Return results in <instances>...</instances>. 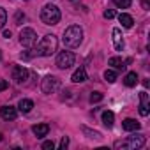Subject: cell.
I'll use <instances>...</instances> for the list:
<instances>
[{
    "instance_id": "obj_1",
    "label": "cell",
    "mask_w": 150,
    "mask_h": 150,
    "mask_svg": "<svg viewBox=\"0 0 150 150\" xmlns=\"http://www.w3.org/2000/svg\"><path fill=\"white\" fill-rule=\"evenodd\" d=\"M64 46L65 48H78L83 41V28L80 25H71L64 30Z\"/></svg>"
},
{
    "instance_id": "obj_2",
    "label": "cell",
    "mask_w": 150,
    "mask_h": 150,
    "mask_svg": "<svg viewBox=\"0 0 150 150\" xmlns=\"http://www.w3.org/2000/svg\"><path fill=\"white\" fill-rule=\"evenodd\" d=\"M57 48H58V39H57V35H53V34H48V35H44L42 39H41V42L37 44V55H41V57H51L55 51H57Z\"/></svg>"
},
{
    "instance_id": "obj_3",
    "label": "cell",
    "mask_w": 150,
    "mask_h": 150,
    "mask_svg": "<svg viewBox=\"0 0 150 150\" xmlns=\"http://www.w3.org/2000/svg\"><path fill=\"white\" fill-rule=\"evenodd\" d=\"M62 14H60V9L53 4H46L41 11V20L44 25H57L60 21Z\"/></svg>"
},
{
    "instance_id": "obj_4",
    "label": "cell",
    "mask_w": 150,
    "mask_h": 150,
    "mask_svg": "<svg viewBox=\"0 0 150 150\" xmlns=\"http://www.w3.org/2000/svg\"><path fill=\"white\" fill-rule=\"evenodd\" d=\"M146 138L143 134H136V136H129L127 139L124 141H117L115 143V148H124V150H138L145 145Z\"/></svg>"
},
{
    "instance_id": "obj_5",
    "label": "cell",
    "mask_w": 150,
    "mask_h": 150,
    "mask_svg": "<svg viewBox=\"0 0 150 150\" xmlns=\"http://www.w3.org/2000/svg\"><path fill=\"white\" fill-rule=\"evenodd\" d=\"M20 42H21V46H25V48H34V46L37 44V34H35V30H32V28H23V30L20 32Z\"/></svg>"
},
{
    "instance_id": "obj_6",
    "label": "cell",
    "mask_w": 150,
    "mask_h": 150,
    "mask_svg": "<svg viewBox=\"0 0 150 150\" xmlns=\"http://www.w3.org/2000/svg\"><path fill=\"white\" fill-rule=\"evenodd\" d=\"M60 88V80L57 76H44L41 81V90L44 94H55Z\"/></svg>"
},
{
    "instance_id": "obj_7",
    "label": "cell",
    "mask_w": 150,
    "mask_h": 150,
    "mask_svg": "<svg viewBox=\"0 0 150 150\" xmlns=\"http://www.w3.org/2000/svg\"><path fill=\"white\" fill-rule=\"evenodd\" d=\"M71 65H74V53L72 51H60L58 57H57V67L65 71Z\"/></svg>"
},
{
    "instance_id": "obj_8",
    "label": "cell",
    "mask_w": 150,
    "mask_h": 150,
    "mask_svg": "<svg viewBox=\"0 0 150 150\" xmlns=\"http://www.w3.org/2000/svg\"><path fill=\"white\" fill-rule=\"evenodd\" d=\"M28 69L27 67H23V65H16L14 69H13V80L16 81V83H25L27 81V78H28Z\"/></svg>"
},
{
    "instance_id": "obj_9",
    "label": "cell",
    "mask_w": 150,
    "mask_h": 150,
    "mask_svg": "<svg viewBox=\"0 0 150 150\" xmlns=\"http://www.w3.org/2000/svg\"><path fill=\"white\" fill-rule=\"evenodd\" d=\"M139 101H141V104H139V115H141V117H148V113H150L148 94H146V92H141V94H139Z\"/></svg>"
},
{
    "instance_id": "obj_10",
    "label": "cell",
    "mask_w": 150,
    "mask_h": 150,
    "mask_svg": "<svg viewBox=\"0 0 150 150\" xmlns=\"http://www.w3.org/2000/svg\"><path fill=\"white\" fill-rule=\"evenodd\" d=\"M111 35H113V46L117 51H122L124 50V37H122V30L120 28H113L111 30Z\"/></svg>"
},
{
    "instance_id": "obj_11",
    "label": "cell",
    "mask_w": 150,
    "mask_h": 150,
    "mask_svg": "<svg viewBox=\"0 0 150 150\" xmlns=\"http://www.w3.org/2000/svg\"><path fill=\"white\" fill-rule=\"evenodd\" d=\"M0 117L4 120H14L18 117V110L14 106H4V108H0Z\"/></svg>"
},
{
    "instance_id": "obj_12",
    "label": "cell",
    "mask_w": 150,
    "mask_h": 150,
    "mask_svg": "<svg viewBox=\"0 0 150 150\" xmlns=\"http://www.w3.org/2000/svg\"><path fill=\"white\" fill-rule=\"evenodd\" d=\"M32 132H34L37 138H44V136H48V132H50V125H48V124H35V125L32 127Z\"/></svg>"
},
{
    "instance_id": "obj_13",
    "label": "cell",
    "mask_w": 150,
    "mask_h": 150,
    "mask_svg": "<svg viewBox=\"0 0 150 150\" xmlns=\"http://www.w3.org/2000/svg\"><path fill=\"white\" fill-rule=\"evenodd\" d=\"M72 83H83V81H87V71H85V67H80V69H76L72 72Z\"/></svg>"
},
{
    "instance_id": "obj_14",
    "label": "cell",
    "mask_w": 150,
    "mask_h": 150,
    "mask_svg": "<svg viewBox=\"0 0 150 150\" xmlns=\"http://www.w3.org/2000/svg\"><path fill=\"white\" fill-rule=\"evenodd\" d=\"M122 129L127 131V132H132V131H138L139 129V122L134 120V118H125L122 122Z\"/></svg>"
},
{
    "instance_id": "obj_15",
    "label": "cell",
    "mask_w": 150,
    "mask_h": 150,
    "mask_svg": "<svg viewBox=\"0 0 150 150\" xmlns=\"http://www.w3.org/2000/svg\"><path fill=\"white\" fill-rule=\"evenodd\" d=\"M118 21L122 23V27H124V28H131V27L134 25L132 16H131V14H127V13H120V14H118Z\"/></svg>"
},
{
    "instance_id": "obj_16",
    "label": "cell",
    "mask_w": 150,
    "mask_h": 150,
    "mask_svg": "<svg viewBox=\"0 0 150 150\" xmlns=\"http://www.w3.org/2000/svg\"><path fill=\"white\" fill-rule=\"evenodd\" d=\"M127 62H129V60H122L120 57H111V58L108 60V64H110V65H113V67H115V69H118V71H124Z\"/></svg>"
},
{
    "instance_id": "obj_17",
    "label": "cell",
    "mask_w": 150,
    "mask_h": 150,
    "mask_svg": "<svg viewBox=\"0 0 150 150\" xmlns=\"http://www.w3.org/2000/svg\"><path fill=\"white\" fill-rule=\"evenodd\" d=\"M136 83H138V74L132 71V72H127L125 74V78H124V85L125 87H136Z\"/></svg>"
},
{
    "instance_id": "obj_18",
    "label": "cell",
    "mask_w": 150,
    "mask_h": 150,
    "mask_svg": "<svg viewBox=\"0 0 150 150\" xmlns=\"http://www.w3.org/2000/svg\"><path fill=\"white\" fill-rule=\"evenodd\" d=\"M32 108H34V103H32L30 99H21V101L18 103V110H20L21 113H30Z\"/></svg>"
},
{
    "instance_id": "obj_19",
    "label": "cell",
    "mask_w": 150,
    "mask_h": 150,
    "mask_svg": "<svg viewBox=\"0 0 150 150\" xmlns=\"http://www.w3.org/2000/svg\"><path fill=\"white\" fill-rule=\"evenodd\" d=\"M113 122H115L113 111H104V113H103V124H104L106 127H113Z\"/></svg>"
},
{
    "instance_id": "obj_20",
    "label": "cell",
    "mask_w": 150,
    "mask_h": 150,
    "mask_svg": "<svg viewBox=\"0 0 150 150\" xmlns=\"http://www.w3.org/2000/svg\"><path fill=\"white\" fill-rule=\"evenodd\" d=\"M104 80H106L108 83H115V81H117V72L111 71V69L104 71Z\"/></svg>"
},
{
    "instance_id": "obj_21",
    "label": "cell",
    "mask_w": 150,
    "mask_h": 150,
    "mask_svg": "<svg viewBox=\"0 0 150 150\" xmlns=\"http://www.w3.org/2000/svg\"><path fill=\"white\" fill-rule=\"evenodd\" d=\"M113 2L118 9H129L131 7V0H113Z\"/></svg>"
},
{
    "instance_id": "obj_22",
    "label": "cell",
    "mask_w": 150,
    "mask_h": 150,
    "mask_svg": "<svg viewBox=\"0 0 150 150\" xmlns=\"http://www.w3.org/2000/svg\"><path fill=\"white\" fill-rule=\"evenodd\" d=\"M6 21H7V13H6V9H4V7H0V30L4 28Z\"/></svg>"
},
{
    "instance_id": "obj_23",
    "label": "cell",
    "mask_w": 150,
    "mask_h": 150,
    "mask_svg": "<svg viewBox=\"0 0 150 150\" xmlns=\"http://www.w3.org/2000/svg\"><path fill=\"white\" fill-rule=\"evenodd\" d=\"M103 97H104V96H103L101 92H92V94H90V103H92V104H94V103H101Z\"/></svg>"
},
{
    "instance_id": "obj_24",
    "label": "cell",
    "mask_w": 150,
    "mask_h": 150,
    "mask_svg": "<svg viewBox=\"0 0 150 150\" xmlns=\"http://www.w3.org/2000/svg\"><path fill=\"white\" fill-rule=\"evenodd\" d=\"M81 129H83V132H85V134H88V138H96V139L103 138V136H101V132H97V131H90V129H87V127H81Z\"/></svg>"
},
{
    "instance_id": "obj_25",
    "label": "cell",
    "mask_w": 150,
    "mask_h": 150,
    "mask_svg": "<svg viewBox=\"0 0 150 150\" xmlns=\"http://www.w3.org/2000/svg\"><path fill=\"white\" fill-rule=\"evenodd\" d=\"M25 20V14L21 13V11H18L16 13V16H14V21H16V25H21V21Z\"/></svg>"
},
{
    "instance_id": "obj_26",
    "label": "cell",
    "mask_w": 150,
    "mask_h": 150,
    "mask_svg": "<svg viewBox=\"0 0 150 150\" xmlns=\"http://www.w3.org/2000/svg\"><path fill=\"white\" fill-rule=\"evenodd\" d=\"M67 145H69V138H67V136H64V138L60 139V145H58V148H60V150H65V148H67Z\"/></svg>"
},
{
    "instance_id": "obj_27",
    "label": "cell",
    "mask_w": 150,
    "mask_h": 150,
    "mask_svg": "<svg viewBox=\"0 0 150 150\" xmlns=\"http://www.w3.org/2000/svg\"><path fill=\"white\" fill-rule=\"evenodd\" d=\"M55 148V143L53 141H44L42 143V150H53Z\"/></svg>"
},
{
    "instance_id": "obj_28",
    "label": "cell",
    "mask_w": 150,
    "mask_h": 150,
    "mask_svg": "<svg viewBox=\"0 0 150 150\" xmlns=\"http://www.w3.org/2000/svg\"><path fill=\"white\" fill-rule=\"evenodd\" d=\"M104 18H106V20H111V18H115V11H113V9H108V11H104Z\"/></svg>"
},
{
    "instance_id": "obj_29",
    "label": "cell",
    "mask_w": 150,
    "mask_h": 150,
    "mask_svg": "<svg viewBox=\"0 0 150 150\" xmlns=\"http://www.w3.org/2000/svg\"><path fill=\"white\" fill-rule=\"evenodd\" d=\"M141 7L145 11H150V0H141Z\"/></svg>"
},
{
    "instance_id": "obj_30",
    "label": "cell",
    "mask_w": 150,
    "mask_h": 150,
    "mask_svg": "<svg viewBox=\"0 0 150 150\" xmlns=\"http://www.w3.org/2000/svg\"><path fill=\"white\" fill-rule=\"evenodd\" d=\"M9 87V83L6 81V80H0V92H2V90H6Z\"/></svg>"
},
{
    "instance_id": "obj_31",
    "label": "cell",
    "mask_w": 150,
    "mask_h": 150,
    "mask_svg": "<svg viewBox=\"0 0 150 150\" xmlns=\"http://www.w3.org/2000/svg\"><path fill=\"white\" fill-rule=\"evenodd\" d=\"M4 37L9 39V37H11V30H6V32H4Z\"/></svg>"
},
{
    "instance_id": "obj_32",
    "label": "cell",
    "mask_w": 150,
    "mask_h": 150,
    "mask_svg": "<svg viewBox=\"0 0 150 150\" xmlns=\"http://www.w3.org/2000/svg\"><path fill=\"white\" fill-rule=\"evenodd\" d=\"M0 141H2V132H0Z\"/></svg>"
},
{
    "instance_id": "obj_33",
    "label": "cell",
    "mask_w": 150,
    "mask_h": 150,
    "mask_svg": "<svg viewBox=\"0 0 150 150\" xmlns=\"http://www.w3.org/2000/svg\"><path fill=\"white\" fill-rule=\"evenodd\" d=\"M0 58H2V53H0Z\"/></svg>"
}]
</instances>
